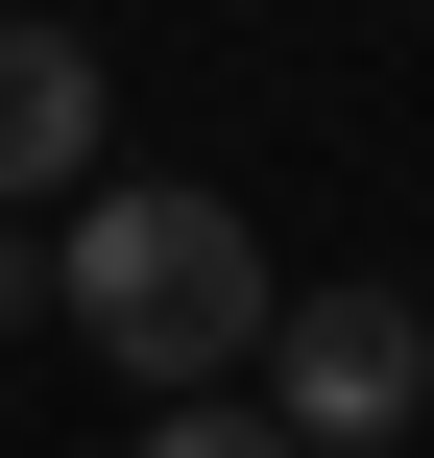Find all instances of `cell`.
<instances>
[{
	"mask_svg": "<svg viewBox=\"0 0 434 458\" xmlns=\"http://www.w3.org/2000/svg\"><path fill=\"white\" fill-rule=\"evenodd\" d=\"M48 314L145 386V411H217L242 362H266V314H290V266L242 242V193H193V169H121L72 242H48Z\"/></svg>",
	"mask_w": 434,
	"mask_h": 458,
	"instance_id": "obj_1",
	"label": "cell"
},
{
	"mask_svg": "<svg viewBox=\"0 0 434 458\" xmlns=\"http://www.w3.org/2000/svg\"><path fill=\"white\" fill-rule=\"evenodd\" d=\"M266 411H290L314 458H387L434 411V314L411 290H290V314H266Z\"/></svg>",
	"mask_w": 434,
	"mask_h": 458,
	"instance_id": "obj_2",
	"label": "cell"
},
{
	"mask_svg": "<svg viewBox=\"0 0 434 458\" xmlns=\"http://www.w3.org/2000/svg\"><path fill=\"white\" fill-rule=\"evenodd\" d=\"M72 169H97V48L72 24H0V217L72 193Z\"/></svg>",
	"mask_w": 434,
	"mask_h": 458,
	"instance_id": "obj_3",
	"label": "cell"
},
{
	"mask_svg": "<svg viewBox=\"0 0 434 458\" xmlns=\"http://www.w3.org/2000/svg\"><path fill=\"white\" fill-rule=\"evenodd\" d=\"M121 458H314V435H290L266 386H217V411H145V435H121Z\"/></svg>",
	"mask_w": 434,
	"mask_h": 458,
	"instance_id": "obj_4",
	"label": "cell"
},
{
	"mask_svg": "<svg viewBox=\"0 0 434 458\" xmlns=\"http://www.w3.org/2000/svg\"><path fill=\"white\" fill-rule=\"evenodd\" d=\"M24 314H48V242H24V217H0V338H24Z\"/></svg>",
	"mask_w": 434,
	"mask_h": 458,
	"instance_id": "obj_5",
	"label": "cell"
}]
</instances>
